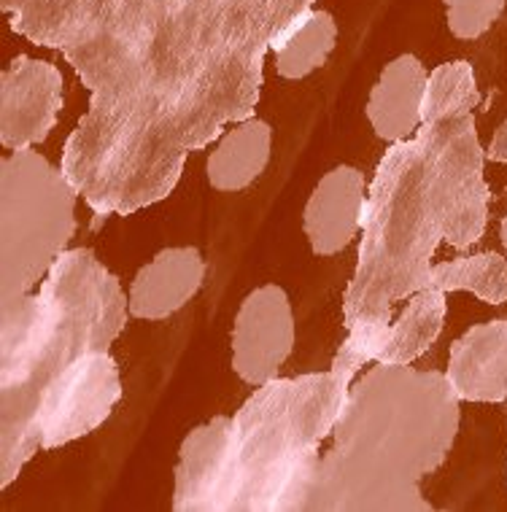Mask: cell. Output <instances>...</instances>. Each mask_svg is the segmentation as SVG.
Instances as JSON below:
<instances>
[{
	"instance_id": "44dd1931",
	"label": "cell",
	"mask_w": 507,
	"mask_h": 512,
	"mask_svg": "<svg viewBox=\"0 0 507 512\" xmlns=\"http://www.w3.org/2000/svg\"><path fill=\"white\" fill-rule=\"evenodd\" d=\"M481 103L475 71L467 60L445 62L429 73L424 106H421V124L440 122L448 116L472 114Z\"/></svg>"
},
{
	"instance_id": "d6986e66",
	"label": "cell",
	"mask_w": 507,
	"mask_h": 512,
	"mask_svg": "<svg viewBox=\"0 0 507 512\" xmlns=\"http://www.w3.org/2000/svg\"><path fill=\"white\" fill-rule=\"evenodd\" d=\"M424 289L440 292H472L486 305H505L507 302V256L497 251L459 256L451 262L432 265Z\"/></svg>"
},
{
	"instance_id": "3957f363",
	"label": "cell",
	"mask_w": 507,
	"mask_h": 512,
	"mask_svg": "<svg viewBox=\"0 0 507 512\" xmlns=\"http://www.w3.org/2000/svg\"><path fill=\"white\" fill-rule=\"evenodd\" d=\"M122 286L89 248H68L25 300L0 308V488L38 453L33 440L46 386L81 356L125 332Z\"/></svg>"
},
{
	"instance_id": "5b68a950",
	"label": "cell",
	"mask_w": 507,
	"mask_h": 512,
	"mask_svg": "<svg viewBox=\"0 0 507 512\" xmlns=\"http://www.w3.org/2000/svg\"><path fill=\"white\" fill-rule=\"evenodd\" d=\"M346 394L332 370L257 386L230 418L222 512H308Z\"/></svg>"
},
{
	"instance_id": "ac0fdd59",
	"label": "cell",
	"mask_w": 507,
	"mask_h": 512,
	"mask_svg": "<svg viewBox=\"0 0 507 512\" xmlns=\"http://www.w3.org/2000/svg\"><path fill=\"white\" fill-rule=\"evenodd\" d=\"M445 316H448V305H445V292L440 289H421L408 297L400 316L392 318L375 362L413 364L421 359L443 332Z\"/></svg>"
},
{
	"instance_id": "ba28073f",
	"label": "cell",
	"mask_w": 507,
	"mask_h": 512,
	"mask_svg": "<svg viewBox=\"0 0 507 512\" xmlns=\"http://www.w3.org/2000/svg\"><path fill=\"white\" fill-rule=\"evenodd\" d=\"M421 176L429 216L448 246L470 248L489 224L491 189L483 176L486 149L472 114L421 124Z\"/></svg>"
},
{
	"instance_id": "8fae6325",
	"label": "cell",
	"mask_w": 507,
	"mask_h": 512,
	"mask_svg": "<svg viewBox=\"0 0 507 512\" xmlns=\"http://www.w3.org/2000/svg\"><path fill=\"white\" fill-rule=\"evenodd\" d=\"M294 351V316L281 286H259L241 302L232 327V370L249 386H265Z\"/></svg>"
},
{
	"instance_id": "603a6c76",
	"label": "cell",
	"mask_w": 507,
	"mask_h": 512,
	"mask_svg": "<svg viewBox=\"0 0 507 512\" xmlns=\"http://www.w3.org/2000/svg\"><path fill=\"white\" fill-rule=\"evenodd\" d=\"M486 159L489 162H499V165H507V119L497 127V133L491 138L489 149H486Z\"/></svg>"
},
{
	"instance_id": "cb8c5ba5",
	"label": "cell",
	"mask_w": 507,
	"mask_h": 512,
	"mask_svg": "<svg viewBox=\"0 0 507 512\" xmlns=\"http://www.w3.org/2000/svg\"><path fill=\"white\" fill-rule=\"evenodd\" d=\"M499 238H502V246H505V256H507V216L502 219V227H499Z\"/></svg>"
},
{
	"instance_id": "277c9868",
	"label": "cell",
	"mask_w": 507,
	"mask_h": 512,
	"mask_svg": "<svg viewBox=\"0 0 507 512\" xmlns=\"http://www.w3.org/2000/svg\"><path fill=\"white\" fill-rule=\"evenodd\" d=\"M362 243L356 267L343 294L346 340L332 362L343 383L375 362L392 324L397 302L424 289L440 230L429 216L421 176V146L416 138L392 143L367 189Z\"/></svg>"
},
{
	"instance_id": "e0dca14e",
	"label": "cell",
	"mask_w": 507,
	"mask_h": 512,
	"mask_svg": "<svg viewBox=\"0 0 507 512\" xmlns=\"http://www.w3.org/2000/svg\"><path fill=\"white\" fill-rule=\"evenodd\" d=\"M273 151V127L262 119H243L219 138L208 157V181L219 192H241L262 176Z\"/></svg>"
},
{
	"instance_id": "8992f818",
	"label": "cell",
	"mask_w": 507,
	"mask_h": 512,
	"mask_svg": "<svg viewBox=\"0 0 507 512\" xmlns=\"http://www.w3.org/2000/svg\"><path fill=\"white\" fill-rule=\"evenodd\" d=\"M176 0H0L11 30L57 49L89 92V108L125 106L143 79Z\"/></svg>"
},
{
	"instance_id": "30bf717a",
	"label": "cell",
	"mask_w": 507,
	"mask_h": 512,
	"mask_svg": "<svg viewBox=\"0 0 507 512\" xmlns=\"http://www.w3.org/2000/svg\"><path fill=\"white\" fill-rule=\"evenodd\" d=\"M63 108V73L57 65L19 54L0 73V143L9 151L44 143Z\"/></svg>"
},
{
	"instance_id": "ffe728a7",
	"label": "cell",
	"mask_w": 507,
	"mask_h": 512,
	"mask_svg": "<svg viewBox=\"0 0 507 512\" xmlns=\"http://www.w3.org/2000/svg\"><path fill=\"white\" fill-rule=\"evenodd\" d=\"M335 46H338V25H335L332 14L308 11L273 49L276 71L284 79H305L330 60Z\"/></svg>"
},
{
	"instance_id": "7a4b0ae2",
	"label": "cell",
	"mask_w": 507,
	"mask_h": 512,
	"mask_svg": "<svg viewBox=\"0 0 507 512\" xmlns=\"http://www.w3.org/2000/svg\"><path fill=\"white\" fill-rule=\"evenodd\" d=\"M459 418L445 372L375 362L348 386L308 512H432L421 483L448 459Z\"/></svg>"
},
{
	"instance_id": "52a82bcc",
	"label": "cell",
	"mask_w": 507,
	"mask_h": 512,
	"mask_svg": "<svg viewBox=\"0 0 507 512\" xmlns=\"http://www.w3.org/2000/svg\"><path fill=\"white\" fill-rule=\"evenodd\" d=\"M79 192L38 151L0 159V308L25 300L68 251Z\"/></svg>"
},
{
	"instance_id": "9c48e42d",
	"label": "cell",
	"mask_w": 507,
	"mask_h": 512,
	"mask_svg": "<svg viewBox=\"0 0 507 512\" xmlns=\"http://www.w3.org/2000/svg\"><path fill=\"white\" fill-rule=\"evenodd\" d=\"M122 399L119 364L108 351H92L68 364L46 386L33 421L38 451H54L87 437L106 421Z\"/></svg>"
},
{
	"instance_id": "7c38bea8",
	"label": "cell",
	"mask_w": 507,
	"mask_h": 512,
	"mask_svg": "<svg viewBox=\"0 0 507 512\" xmlns=\"http://www.w3.org/2000/svg\"><path fill=\"white\" fill-rule=\"evenodd\" d=\"M367 184L362 170L340 165L321 178L303 213L305 238L313 254L335 256L362 230Z\"/></svg>"
},
{
	"instance_id": "6da1fadb",
	"label": "cell",
	"mask_w": 507,
	"mask_h": 512,
	"mask_svg": "<svg viewBox=\"0 0 507 512\" xmlns=\"http://www.w3.org/2000/svg\"><path fill=\"white\" fill-rule=\"evenodd\" d=\"M316 0H176L162 22L135 95L125 106L87 108L60 165H79L130 143L187 162L189 151L251 119L265 54Z\"/></svg>"
},
{
	"instance_id": "5bb4252c",
	"label": "cell",
	"mask_w": 507,
	"mask_h": 512,
	"mask_svg": "<svg viewBox=\"0 0 507 512\" xmlns=\"http://www.w3.org/2000/svg\"><path fill=\"white\" fill-rule=\"evenodd\" d=\"M445 378L462 402H507V318L475 324L456 337Z\"/></svg>"
},
{
	"instance_id": "4fadbf2b",
	"label": "cell",
	"mask_w": 507,
	"mask_h": 512,
	"mask_svg": "<svg viewBox=\"0 0 507 512\" xmlns=\"http://www.w3.org/2000/svg\"><path fill=\"white\" fill-rule=\"evenodd\" d=\"M227 437L230 418L216 415L200 424L181 442L176 467V512H222L227 480Z\"/></svg>"
},
{
	"instance_id": "2e32d148",
	"label": "cell",
	"mask_w": 507,
	"mask_h": 512,
	"mask_svg": "<svg viewBox=\"0 0 507 512\" xmlns=\"http://www.w3.org/2000/svg\"><path fill=\"white\" fill-rule=\"evenodd\" d=\"M429 71L416 54H400L386 62L367 100V119L375 135L386 143L416 138Z\"/></svg>"
},
{
	"instance_id": "7402d4cb",
	"label": "cell",
	"mask_w": 507,
	"mask_h": 512,
	"mask_svg": "<svg viewBox=\"0 0 507 512\" xmlns=\"http://www.w3.org/2000/svg\"><path fill=\"white\" fill-rule=\"evenodd\" d=\"M507 0H445L448 30L462 41H475L489 33Z\"/></svg>"
},
{
	"instance_id": "9a60e30c",
	"label": "cell",
	"mask_w": 507,
	"mask_h": 512,
	"mask_svg": "<svg viewBox=\"0 0 507 512\" xmlns=\"http://www.w3.org/2000/svg\"><path fill=\"white\" fill-rule=\"evenodd\" d=\"M205 259L192 246L162 248L133 278L127 305L130 316L162 321L187 305L203 286Z\"/></svg>"
}]
</instances>
